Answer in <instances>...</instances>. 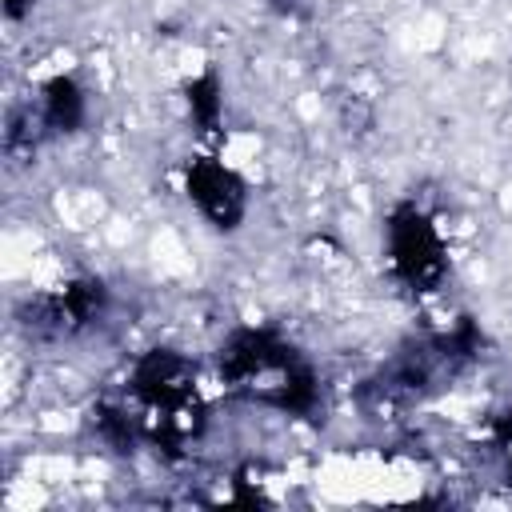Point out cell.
<instances>
[{"label": "cell", "mask_w": 512, "mask_h": 512, "mask_svg": "<svg viewBox=\"0 0 512 512\" xmlns=\"http://www.w3.org/2000/svg\"><path fill=\"white\" fill-rule=\"evenodd\" d=\"M128 388L148 412L144 428L160 448H180L188 436L200 432L204 408L196 400V364L176 348L144 352L128 376Z\"/></svg>", "instance_id": "cell-1"}, {"label": "cell", "mask_w": 512, "mask_h": 512, "mask_svg": "<svg viewBox=\"0 0 512 512\" xmlns=\"http://www.w3.org/2000/svg\"><path fill=\"white\" fill-rule=\"evenodd\" d=\"M300 364V352L268 328H240L216 352V372L232 388H248L260 404Z\"/></svg>", "instance_id": "cell-2"}, {"label": "cell", "mask_w": 512, "mask_h": 512, "mask_svg": "<svg viewBox=\"0 0 512 512\" xmlns=\"http://www.w3.org/2000/svg\"><path fill=\"white\" fill-rule=\"evenodd\" d=\"M388 260L404 288L432 292L448 272V248L432 216L416 204H396L388 216Z\"/></svg>", "instance_id": "cell-3"}, {"label": "cell", "mask_w": 512, "mask_h": 512, "mask_svg": "<svg viewBox=\"0 0 512 512\" xmlns=\"http://www.w3.org/2000/svg\"><path fill=\"white\" fill-rule=\"evenodd\" d=\"M184 192L216 232H236L248 212L244 180L216 156H192L184 164Z\"/></svg>", "instance_id": "cell-4"}, {"label": "cell", "mask_w": 512, "mask_h": 512, "mask_svg": "<svg viewBox=\"0 0 512 512\" xmlns=\"http://www.w3.org/2000/svg\"><path fill=\"white\" fill-rule=\"evenodd\" d=\"M16 328L32 340H56V336H68L72 324H68V312L60 304V292H28L16 300Z\"/></svg>", "instance_id": "cell-5"}, {"label": "cell", "mask_w": 512, "mask_h": 512, "mask_svg": "<svg viewBox=\"0 0 512 512\" xmlns=\"http://www.w3.org/2000/svg\"><path fill=\"white\" fill-rule=\"evenodd\" d=\"M84 112H88V100L72 76H52L40 88V116L48 132H76L84 124Z\"/></svg>", "instance_id": "cell-6"}, {"label": "cell", "mask_w": 512, "mask_h": 512, "mask_svg": "<svg viewBox=\"0 0 512 512\" xmlns=\"http://www.w3.org/2000/svg\"><path fill=\"white\" fill-rule=\"evenodd\" d=\"M184 108H188V120L200 136L220 132V124H224V88H220L216 68H204L200 76H192L184 84Z\"/></svg>", "instance_id": "cell-7"}, {"label": "cell", "mask_w": 512, "mask_h": 512, "mask_svg": "<svg viewBox=\"0 0 512 512\" xmlns=\"http://www.w3.org/2000/svg\"><path fill=\"white\" fill-rule=\"evenodd\" d=\"M60 304H64V312H68L72 332H80V328H88V324H96V320L104 316V308H108V288H104V280H96V276H76V280H68V284L60 288Z\"/></svg>", "instance_id": "cell-8"}, {"label": "cell", "mask_w": 512, "mask_h": 512, "mask_svg": "<svg viewBox=\"0 0 512 512\" xmlns=\"http://www.w3.org/2000/svg\"><path fill=\"white\" fill-rule=\"evenodd\" d=\"M40 132H48L44 116L32 112V108H12L8 120H4V156L8 160H32L36 156V144H40Z\"/></svg>", "instance_id": "cell-9"}, {"label": "cell", "mask_w": 512, "mask_h": 512, "mask_svg": "<svg viewBox=\"0 0 512 512\" xmlns=\"http://www.w3.org/2000/svg\"><path fill=\"white\" fill-rule=\"evenodd\" d=\"M92 428H96V436L112 448V452H128L132 448V436H136V428H132V420H128V412L120 408V404H96L92 408Z\"/></svg>", "instance_id": "cell-10"}, {"label": "cell", "mask_w": 512, "mask_h": 512, "mask_svg": "<svg viewBox=\"0 0 512 512\" xmlns=\"http://www.w3.org/2000/svg\"><path fill=\"white\" fill-rule=\"evenodd\" d=\"M340 124H344L348 132H364V128L372 124V108H368L360 96H344V100H340Z\"/></svg>", "instance_id": "cell-11"}, {"label": "cell", "mask_w": 512, "mask_h": 512, "mask_svg": "<svg viewBox=\"0 0 512 512\" xmlns=\"http://www.w3.org/2000/svg\"><path fill=\"white\" fill-rule=\"evenodd\" d=\"M492 444L512 460V412H500V416L492 420Z\"/></svg>", "instance_id": "cell-12"}, {"label": "cell", "mask_w": 512, "mask_h": 512, "mask_svg": "<svg viewBox=\"0 0 512 512\" xmlns=\"http://www.w3.org/2000/svg\"><path fill=\"white\" fill-rule=\"evenodd\" d=\"M32 4H36V0H4V16H8V20H24V16L32 12Z\"/></svg>", "instance_id": "cell-13"}, {"label": "cell", "mask_w": 512, "mask_h": 512, "mask_svg": "<svg viewBox=\"0 0 512 512\" xmlns=\"http://www.w3.org/2000/svg\"><path fill=\"white\" fill-rule=\"evenodd\" d=\"M264 4H268L276 16H292V12L300 8V0H264Z\"/></svg>", "instance_id": "cell-14"}]
</instances>
